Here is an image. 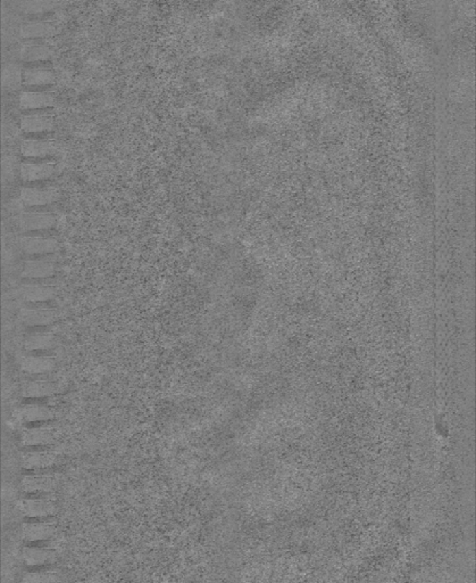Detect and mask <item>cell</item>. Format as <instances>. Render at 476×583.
I'll list each match as a JSON object with an SVG mask.
<instances>
[{"mask_svg": "<svg viewBox=\"0 0 476 583\" xmlns=\"http://www.w3.org/2000/svg\"><path fill=\"white\" fill-rule=\"evenodd\" d=\"M24 563L29 567H42L51 564L56 560V553L48 548L39 547H27L22 553Z\"/></svg>", "mask_w": 476, "mask_h": 583, "instance_id": "9a60e30c", "label": "cell"}, {"mask_svg": "<svg viewBox=\"0 0 476 583\" xmlns=\"http://www.w3.org/2000/svg\"><path fill=\"white\" fill-rule=\"evenodd\" d=\"M54 72L44 68H27L23 70V84L25 86H47L54 84Z\"/></svg>", "mask_w": 476, "mask_h": 583, "instance_id": "ac0fdd59", "label": "cell"}, {"mask_svg": "<svg viewBox=\"0 0 476 583\" xmlns=\"http://www.w3.org/2000/svg\"><path fill=\"white\" fill-rule=\"evenodd\" d=\"M57 311L54 309H36L23 308L21 309V317L24 324L30 327H39L54 324L57 321Z\"/></svg>", "mask_w": 476, "mask_h": 583, "instance_id": "ba28073f", "label": "cell"}, {"mask_svg": "<svg viewBox=\"0 0 476 583\" xmlns=\"http://www.w3.org/2000/svg\"><path fill=\"white\" fill-rule=\"evenodd\" d=\"M21 201L27 206H44L56 202L60 194L55 189L34 188L24 187L21 190Z\"/></svg>", "mask_w": 476, "mask_h": 583, "instance_id": "8992f818", "label": "cell"}, {"mask_svg": "<svg viewBox=\"0 0 476 583\" xmlns=\"http://www.w3.org/2000/svg\"><path fill=\"white\" fill-rule=\"evenodd\" d=\"M55 392L56 385L46 381L29 382L23 388V395L25 398H44L55 395Z\"/></svg>", "mask_w": 476, "mask_h": 583, "instance_id": "7402d4cb", "label": "cell"}, {"mask_svg": "<svg viewBox=\"0 0 476 583\" xmlns=\"http://www.w3.org/2000/svg\"><path fill=\"white\" fill-rule=\"evenodd\" d=\"M18 105L23 111H37L55 105L54 95L48 91H22Z\"/></svg>", "mask_w": 476, "mask_h": 583, "instance_id": "5b68a950", "label": "cell"}, {"mask_svg": "<svg viewBox=\"0 0 476 583\" xmlns=\"http://www.w3.org/2000/svg\"><path fill=\"white\" fill-rule=\"evenodd\" d=\"M20 512L30 519H47L57 514V507L48 499H24L17 502Z\"/></svg>", "mask_w": 476, "mask_h": 583, "instance_id": "3957f363", "label": "cell"}, {"mask_svg": "<svg viewBox=\"0 0 476 583\" xmlns=\"http://www.w3.org/2000/svg\"><path fill=\"white\" fill-rule=\"evenodd\" d=\"M55 266L48 260H29L23 266L21 276L24 280H40L53 278Z\"/></svg>", "mask_w": 476, "mask_h": 583, "instance_id": "9c48e42d", "label": "cell"}, {"mask_svg": "<svg viewBox=\"0 0 476 583\" xmlns=\"http://www.w3.org/2000/svg\"><path fill=\"white\" fill-rule=\"evenodd\" d=\"M15 6L17 10L24 13H42L46 10H51L55 6H57V3L55 1H48V0H24V1H16Z\"/></svg>", "mask_w": 476, "mask_h": 583, "instance_id": "d4e9b609", "label": "cell"}, {"mask_svg": "<svg viewBox=\"0 0 476 583\" xmlns=\"http://www.w3.org/2000/svg\"><path fill=\"white\" fill-rule=\"evenodd\" d=\"M56 532L55 526L48 523H29L23 525V538L30 543L51 539Z\"/></svg>", "mask_w": 476, "mask_h": 583, "instance_id": "e0dca14e", "label": "cell"}, {"mask_svg": "<svg viewBox=\"0 0 476 583\" xmlns=\"http://www.w3.org/2000/svg\"><path fill=\"white\" fill-rule=\"evenodd\" d=\"M18 294L27 303H44L54 299L56 288L40 284H23L18 288Z\"/></svg>", "mask_w": 476, "mask_h": 583, "instance_id": "52a82bcc", "label": "cell"}, {"mask_svg": "<svg viewBox=\"0 0 476 583\" xmlns=\"http://www.w3.org/2000/svg\"><path fill=\"white\" fill-rule=\"evenodd\" d=\"M54 337L49 334H34L25 340L24 347L27 351H46L54 347Z\"/></svg>", "mask_w": 476, "mask_h": 583, "instance_id": "cb8c5ba5", "label": "cell"}, {"mask_svg": "<svg viewBox=\"0 0 476 583\" xmlns=\"http://www.w3.org/2000/svg\"><path fill=\"white\" fill-rule=\"evenodd\" d=\"M20 416L24 423H41L51 421L55 417V412L44 406L30 405L21 409Z\"/></svg>", "mask_w": 476, "mask_h": 583, "instance_id": "d6986e66", "label": "cell"}, {"mask_svg": "<svg viewBox=\"0 0 476 583\" xmlns=\"http://www.w3.org/2000/svg\"><path fill=\"white\" fill-rule=\"evenodd\" d=\"M1 84L3 88L16 89L23 84V70L20 65L15 63H8L3 65L1 71Z\"/></svg>", "mask_w": 476, "mask_h": 583, "instance_id": "603a6c76", "label": "cell"}, {"mask_svg": "<svg viewBox=\"0 0 476 583\" xmlns=\"http://www.w3.org/2000/svg\"><path fill=\"white\" fill-rule=\"evenodd\" d=\"M54 127V119L44 113H30L21 119V129L27 134L51 132Z\"/></svg>", "mask_w": 476, "mask_h": 583, "instance_id": "8fae6325", "label": "cell"}, {"mask_svg": "<svg viewBox=\"0 0 476 583\" xmlns=\"http://www.w3.org/2000/svg\"><path fill=\"white\" fill-rule=\"evenodd\" d=\"M57 481L48 475L24 476L22 489L27 493H51L56 489Z\"/></svg>", "mask_w": 476, "mask_h": 583, "instance_id": "5bb4252c", "label": "cell"}, {"mask_svg": "<svg viewBox=\"0 0 476 583\" xmlns=\"http://www.w3.org/2000/svg\"><path fill=\"white\" fill-rule=\"evenodd\" d=\"M21 367L24 371L30 374H42L49 371L55 367L54 359L49 357H41V356H30L24 358Z\"/></svg>", "mask_w": 476, "mask_h": 583, "instance_id": "ffe728a7", "label": "cell"}, {"mask_svg": "<svg viewBox=\"0 0 476 583\" xmlns=\"http://www.w3.org/2000/svg\"><path fill=\"white\" fill-rule=\"evenodd\" d=\"M56 216L49 212H25L17 218L18 228L24 233L51 230L56 225Z\"/></svg>", "mask_w": 476, "mask_h": 583, "instance_id": "6da1fadb", "label": "cell"}, {"mask_svg": "<svg viewBox=\"0 0 476 583\" xmlns=\"http://www.w3.org/2000/svg\"><path fill=\"white\" fill-rule=\"evenodd\" d=\"M54 441V435L48 428H27L21 436V442L25 447H42L51 445Z\"/></svg>", "mask_w": 476, "mask_h": 583, "instance_id": "2e32d148", "label": "cell"}, {"mask_svg": "<svg viewBox=\"0 0 476 583\" xmlns=\"http://www.w3.org/2000/svg\"><path fill=\"white\" fill-rule=\"evenodd\" d=\"M55 172V163L24 162L21 164V178L23 182H34L46 180Z\"/></svg>", "mask_w": 476, "mask_h": 583, "instance_id": "7c38bea8", "label": "cell"}, {"mask_svg": "<svg viewBox=\"0 0 476 583\" xmlns=\"http://www.w3.org/2000/svg\"><path fill=\"white\" fill-rule=\"evenodd\" d=\"M21 153L25 158H46L57 153V145L48 139H25L21 144Z\"/></svg>", "mask_w": 476, "mask_h": 583, "instance_id": "30bf717a", "label": "cell"}, {"mask_svg": "<svg viewBox=\"0 0 476 583\" xmlns=\"http://www.w3.org/2000/svg\"><path fill=\"white\" fill-rule=\"evenodd\" d=\"M61 27L51 21H30L20 25L21 38L31 40V39H44V38L54 37L60 32Z\"/></svg>", "mask_w": 476, "mask_h": 583, "instance_id": "277c9868", "label": "cell"}, {"mask_svg": "<svg viewBox=\"0 0 476 583\" xmlns=\"http://www.w3.org/2000/svg\"><path fill=\"white\" fill-rule=\"evenodd\" d=\"M56 457L44 451H31L23 457V467L27 469H44L54 465Z\"/></svg>", "mask_w": 476, "mask_h": 583, "instance_id": "44dd1931", "label": "cell"}, {"mask_svg": "<svg viewBox=\"0 0 476 583\" xmlns=\"http://www.w3.org/2000/svg\"><path fill=\"white\" fill-rule=\"evenodd\" d=\"M51 55H53L51 48L40 40H27L25 44L21 46L20 51H18V56L24 62L46 61L48 58H51Z\"/></svg>", "mask_w": 476, "mask_h": 583, "instance_id": "4fadbf2b", "label": "cell"}, {"mask_svg": "<svg viewBox=\"0 0 476 583\" xmlns=\"http://www.w3.org/2000/svg\"><path fill=\"white\" fill-rule=\"evenodd\" d=\"M22 583H60V577L51 572H30L24 575Z\"/></svg>", "mask_w": 476, "mask_h": 583, "instance_id": "484cf974", "label": "cell"}, {"mask_svg": "<svg viewBox=\"0 0 476 583\" xmlns=\"http://www.w3.org/2000/svg\"><path fill=\"white\" fill-rule=\"evenodd\" d=\"M18 245L29 256H47L58 250V242L51 237L22 236L18 238Z\"/></svg>", "mask_w": 476, "mask_h": 583, "instance_id": "7a4b0ae2", "label": "cell"}]
</instances>
